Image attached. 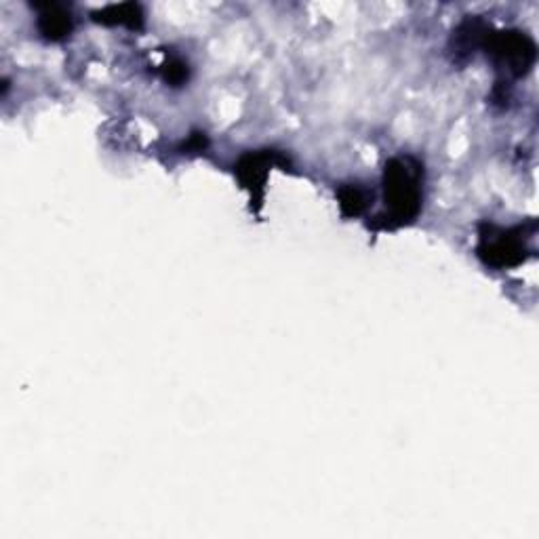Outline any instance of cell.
Here are the masks:
<instances>
[{
    "label": "cell",
    "mask_w": 539,
    "mask_h": 539,
    "mask_svg": "<svg viewBox=\"0 0 539 539\" xmlns=\"http://www.w3.org/2000/svg\"><path fill=\"white\" fill-rule=\"evenodd\" d=\"M386 209L375 217L373 230L411 226L424 207V165L411 154L392 156L384 167Z\"/></svg>",
    "instance_id": "cell-1"
},
{
    "label": "cell",
    "mask_w": 539,
    "mask_h": 539,
    "mask_svg": "<svg viewBox=\"0 0 539 539\" xmlns=\"http://www.w3.org/2000/svg\"><path fill=\"white\" fill-rule=\"evenodd\" d=\"M535 222L518 224L512 228H502L495 224L478 226L476 255L491 268L506 270L525 264L531 255L529 241L535 234Z\"/></svg>",
    "instance_id": "cell-2"
},
{
    "label": "cell",
    "mask_w": 539,
    "mask_h": 539,
    "mask_svg": "<svg viewBox=\"0 0 539 539\" xmlns=\"http://www.w3.org/2000/svg\"><path fill=\"white\" fill-rule=\"evenodd\" d=\"M481 51L502 74L504 85H510L514 78L527 76L537 62V45L533 38L523 30H495L489 28Z\"/></svg>",
    "instance_id": "cell-3"
},
{
    "label": "cell",
    "mask_w": 539,
    "mask_h": 539,
    "mask_svg": "<svg viewBox=\"0 0 539 539\" xmlns=\"http://www.w3.org/2000/svg\"><path fill=\"white\" fill-rule=\"evenodd\" d=\"M272 167H281V169L291 167L289 156H285L278 150H255V152L243 154L234 163V175L238 182H241V188L249 192L251 203L257 205V211L262 209L266 182H268Z\"/></svg>",
    "instance_id": "cell-4"
},
{
    "label": "cell",
    "mask_w": 539,
    "mask_h": 539,
    "mask_svg": "<svg viewBox=\"0 0 539 539\" xmlns=\"http://www.w3.org/2000/svg\"><path fill=\"white\" fill-rule=\"evenodd\" d=\"M36 17V30L45 38L47 43H62L74 30V19L66 5L59 3H43L34 5Z\"/></svg>",
    "instance_id": "cell-5"
},
{
    "label": "cell",
    "mask_w": 539,
    "mask_h": 539,
    "mask_svg": "<svg viewBox=\"0 0 539 539\" xmlns=\"http://www.w3.org/2000/svg\"><path fill=\"white\" fill-rule=\"evenodd\" d=\"M489 28L491 24L485 22L483 17H466L451 36V55L455 62H468L476 51H481Z\"/></svg>",
    "instance_id": "cell-6"
},
{
    "label": "cell",
    "mask_w": 539,
    "mask_h": 539,
    "mask_svg": "<svg viewBox=\"0 0 539 539\" xmlns=\"http://www.w3.org/2000/svg\"><path fill=\"white\" fill-rule=\"evenodd\" d=\"M91 19L102 26H123L129 30H142L144 28V11L135 3L108 5L104 9L93 11Z\"/></svg>",
    "instance_id": "cell-7"
},
{
    "label": "cell",
    "mask_w": 539,
    "mask_h": 539,
    "mask_svg": "<svg viewBox=\"0 0 539 539\" xmlns=\"http://www.w3.org/2000/svg\"><path fill=\"white\" fill-rule=\"evenodd\" d=\"M337 203L344 217L363 215L373 203V190L363 184H342L337 188Z\"/></svg>",
    "instance_id": "cell-8"
},
{
    "label": "cell",
    "mask_w": 539,
    "mask_h": 539,
    "mask_svg": "<svg viewBox=\"0 0 539 539\" xmlns=\"http://www.w3.org/2000/svg\"><path fill=\"white\" fill-rule=\"evenodd\" d=\"M161 76L171 87H184L190 81V68L182 57H167L161 66Z\"/></svg>",
    "instance_id": "cell-9"
},
{
    "label": "cell",
    "mask_w": 539,
    "mask_h": 539,
    "mask_svg": "<svg viewBox=\"0 0 539 539\" xmlns=\"http://www.w3.org/2000/svg\"><path fill=\"white\" fill-rule=\"evenodd\" d=\"M207 146H209L207 135L201 133V131H196L186 139V142L182 144V148H179V152H182V154H198V152H205Z\"/></svg>",
    "instance_id": "cell-10"
}]
</instances>
